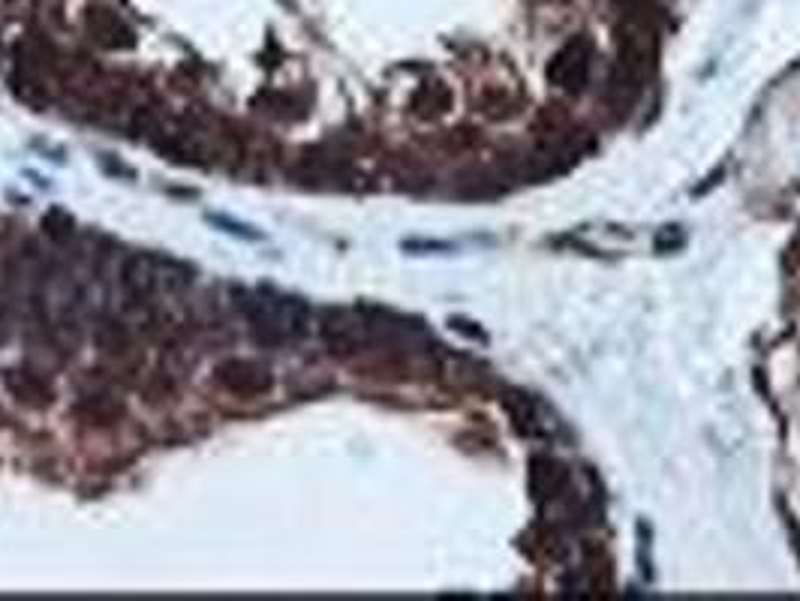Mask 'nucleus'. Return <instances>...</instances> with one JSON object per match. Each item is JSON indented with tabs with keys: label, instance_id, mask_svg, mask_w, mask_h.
I'll return each instance as SVG.
<instances>
[{
	"label": "nucleus",
	"instance_id": "nucleus-11",
	"mask_svg": "<svg viewBox=\"0 0 800 601\" xmlns=\"http://www.w3.org/2000/svg\"><path fill=\"white\" fill-rule=\"evenodd\" d=\"M211 223H217V226H226V232H232V235H241V238H247V241H256V238H259L256 232H247V226H241V223H232V220H226V217H211Z\"/></svg>",
	"mask_w": 800,
	"mask_h": 601
},
{
	"label": "nucleus",
	"instance_id": "nucleus-9",
	"mask_svg": "<svg viewBox=\"0 0 800 601\" xmlns=\"http://www.w3.org/2000/svg\"><path fill=\"white\" fill-rule=\"evenodd\" d=\"M76 415L82 418V421H91V424H112V421H118L121 418V406L115 403V400H109V397H103V394H91V397H85L79 406H76Z\"/></svg>",
	"mask_w": 800,
	"mask_h": 601
},
{
	"label": "nucleus",
	"instance_id": "nucleus-7",
	"mask_svg": "<svg viewBox=\"0 0 800 601\" xmlns=\"http://www.w3.org/2000/svg\"><path fill=\"white\" fill-rule=\"evenodd\" d=\"M91 31L97 34V40L109 49H118V46H130L133 43V31L112 13H97L91 16Z\"/></svg>",
	"mask_w": 800,
	"mask_h": 601
},
{
	"label": "nucleus",
	"instance_id": "nucleus-2",
	"mask_svg": "<svg viewBox=\"0 0 800 601\" xmlns=\"http://www.w3.org/2000/svg\"><path fill=\"white\" fill-rule=\"evenodd\" d=\"M593 67V46L587 37H572L548 64V82L566 94H581L587 88Z\"/></svg>",
	"mask_w": 800,
	"mask_h": 601
},
{
	"label": "nucleus",
	"instance_id": "nucleus-3",
	"mask_svg": "<svg viewBox=\"0 0 800 601\" xmlns=\"http://www.w3.org/2000/svg\"><path fill=\"white\" fill-rule=\"evenodd\" d=\"M214 382L223 391H229V394H235L241 400L265 397L271 391V385H274L268 367H262V364H256L250 358H226V361H220L217 370H214Z\"/></svg>",
	"mask_w": 800,
	"mask_h": 601
},
{
	"label": "nucleus",
	"instance_id": "nucleus-1",
	"mask_svg": "<svg viewBox=\"0 0 800 601\" xmlns=\"http://www.w3.org/2000/svg\"><path fill=\"white\" fill-rule=\"evenodd\" d=\"M244 316L253 328V337L265 346H283L310 334L313 313L301 298L256 292L244 301Z\"/></svg>",
	"mask_w": 800,
	"mask_h": 601
},
{
	"label": "nucleus",
	"instance_id": "nucleus-8",
	"mask_svg": "<svg viewBox=\"0 0 800 601\" xmlns=\"http://www.w3.org/2000/svg\"><path fill=\"white\" fill-rule=\"evenodd\" d=\"M449 106H452V94L446 85H428L413 97V112L419 118H440L449 112Z\"/></svg>",
	"mask_w": 800,
	"mask_h": 601
},
{
	"label": "nucleus",
	"instance_id": "nucleus-10",
	"mask_svg": "<svg viewBox=\"0 0 800 601\" xmlns=\"http://www.w3.org/2000/svg\"><path fill=\"white\" fill-rule=\"evenodd\" d=\"M160 262V289L181 292L193 283V271L178 259H157Z\"/></svg>",
	"mask_w": 800,
	"mask_h": 601
},
{
	"label": "nucleus",
	"instance_id": "nucleus-5",
	"mask_svg": "<svg viewBox=\"0 0 800 601\" xmlns=\"http://www.w3.org/2000/svg\"><path fill=\"white\" fill-rule=\"evenodd\" d=\"M121 289L127 301L133 304H148L160 292V262L157 256L136 253L121 265Z\"/></svg>",
	"mask_w": 800,
	"mask_h": 601
},
{
	"label": "nucleus",
	"instance_id": "nucleus-6",
	"mask_svg": "<svg viewBox=\"0 0 800 601\" xmlns=\"http://www.w3.org/2000/svg\"><path fill=\"white\" fill-rule=\"evenodd\" d=\"M4 388L28 409H43L55 397L52 385L40 373H31V370H10L4 376Z\"/></svg>",
	"mask_w": 800,
	"mask_h": 601
},
{
	"label": "nucleus",
	"instance_id": "nucleus-4",
	"mask_svg": "<svg viewBox=\"0 0 800 601\" xmlns=\"http://www.w3.org/2000/svg\"><path fill=\"white\" fill-rule=\"evenodd\" d=\"M319 331H322V340H325L331 355H355L364 349V343L370 337L367 334L370 325L361 322L355 313H346V310H328Z\"/></svg>",
	"mask_w": 800,
	"mask_h": 601
}]
</instances>
